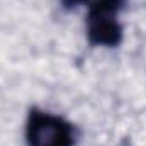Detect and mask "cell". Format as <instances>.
I'll return each instance as SVG.
<instances>
[{"label":"cell","instance_id":"1","mask_svg":"<svg viewBox=\"0 0 146 146\" xmlns=\"http://www.w3.org/2000/svg\"><path fill=\"white\" fill-rule=\"evenodd\" d=\"M27 146H75V126L53 112L33 107L26 119Z\"/></svg>","mask_w":146,"mask_h":146},{"label":"cell","instance_id":"2","mask_svg":"<svg viewBox=\"0 0 146 146\" xmlns=\"http://www.w3.org/2000/svg\"><path fill=\"white\" fill-rule=\"evenodd\" d=\"M87 39L92 46L117 48L124 39V29L114 14H88Z\"/></svg>","mask_w":146,"mask_h":146},{"label":"cell","instance_id":"3","mask_svg":"<svg viewBox=\"0 0 146 146\" xmlns=\"http://www.w3.org/2000/svg\"><path fill=\"white\" fill-rule=\"evenodd\" d=\"M66 9L83 5L88 9V14H114L124 9L126 0H61Z\"/></svg>","mask_w":146,"mask_h":146}]
</instances>
